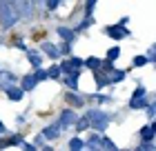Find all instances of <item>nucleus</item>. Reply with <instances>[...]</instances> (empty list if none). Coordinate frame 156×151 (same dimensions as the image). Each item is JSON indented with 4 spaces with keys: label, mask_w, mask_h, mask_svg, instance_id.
Here are the masks:
<instances>
[{
    "label": "nucleus",
    "mask_w": 156,
    "mask_h": 151,
    "mask_svg": "<svg viewBox=\"0 0 156 151\" xmlns=\"http://www.w3.org/2000/svg\"><path fill=\"white\" fill-rule=\"evenodd\" d=\"M20 20V11L16 0H0V27L7 31Z\"/></svg>",
    "instance_id": "f257e3e1"
},
{
    "label": "nucleus",
    "mask_w": 156,
    "mask_h": 151,
    "mask_svg": "<svg viewBox=\"0 0 156 151\" xmlns=\"http://www.w3.org/2000/svg\"><path fill=\"white\" fill-rule=\"evenodd\" d=\"M87 120H89V127L98 133H105V129L109 125V113H105L103 109H89L87 111Z\"/></svg>",
    "instance_id": "f03ea898"
},
{
    "label": "nucleus",
    "mask_w": 156,
    "mask_h": 151,
    "mask_svg": "<svg viewBox=\"0 0 156 151\" xmlns=\"http://www.w3.org/2000/svg\"><path fill=\"white\" fill-rule=\"evenodd\" d=\"M145 96H147L145 87H136L134 93H132V98H129V109H145V107L150 105V100Z\"/></svg>",
    "instance_id": "7ed1b4c3"
},
{
    "label": "nucleus",
    "mask_w": 156,
    "mask_h": 151,
    "mask_svg": "<svg viewBox=\"0 0 156 151\" xmlns=\"http://www.w3.org/2000/svg\"><path fill=\"white\" fill-rule=\"evenodd\" d=\"M105 33L109 36L112 40H123V38H127L129 36V29H125L123 25H109V27H105Z\"/></svg>",
    "instance_id": "20e7f679"
},
{
    "label": "nucleus",
    "mask_w": 156,
    "mask_h": 151,
    "mask_svg": "<svg viewBox=\"0 0 156 151\" xmlns=\"http://www.w3.org/2000/svg\"><path fill=\"white\" fill-rule=\"evenodd\" d=\"M76 111L74 109H62L60 111V118H58V125L62 127V129H67V127H72L74 122H76Z\"/></svg>",
    "instance_id": "39448f33"
},
{
    "label": "nucleus",
    "mask_w": 156,
    "mask_h": 151,
    "mask_svg": "<svg viewBox=\"0 0 156 151\" xmlns=\"http://www.w3.org/2000/svg\"><path fill=\"white\" fill-rule=\"evenodd\" d=\"M40 51L45 53V56H49L51 60H58L60 58V49L54 45V42H49V40H45V42H40Z\"/></svg>",
    "instance_id": "423d86ee"
},
{
    "label": "nucleus",
    "mask_w": 156,
    "mask_h": 151,
    "mask_svg": "<svg viewBox=\"0 0 156 151\" xmlns=\"http://www.w3.org/2000/svg\"><path fill=\"white\" fill-rule=\"evenodd\" d=\"M5 93H7V98H9L11 102H20L23 96H25V89L18 87V84H9V87L5 89Z\"/></svg>",
    "instance_id": "0eeeda50"
},
{
    "label": "nucleus",
    "mask_w": 156,
    "mask_h": 151,
    "mask_svg": "<svg viewBox=\"0 0 156 151\" xmlns=\"http://www.w3.org/2000/svg\"><path fill=\"white\" fill-rule=\"evenodd\" d=\"M62 127L58 125V122H54V125H47L45 129H42V136H45V140H56L60 136Z\"/></svg>",
    "instance_id": "6e6552de"
},
{
    "label": "nucleus",
    "mask_w": 156,
    "mask_h": 151,
    "mask_svg": "<svg viewBox=\"0 0 156 151\" xmlns=\"http://www.w3.org/2000/svg\"><path fill=\"white\" fill-rule=\"evenodd\" d=\"M16 74L13 71H0V89H7L9 84H16Z\"/></svg>",
    "instance_id": "1a4fd4ad"
},
{
    "label": "nucleus",
    "mask_w": 156,
    "mask_h": 151,
    "mask_svg": "<svg viewBox=\"0 0 156 151\" xmlns=\"http://www.w3.org/2000/svg\"><path fill=\"white\" fill-rule=\"evenodd\" d=\"M94 82H96L98 89H105L109 84V76L105 74V71H101V69H94Z\"/></svg>",
    "instance_id": "9d476101"
},
{
    "label": "nucleus",
    "mask_w": 156,
    "mask_h": 151,
    "mask_svg": "<svg viewBox=\"0 0 156 151\" xmlns=\"http://www.w3.org/2000/svg\"><path fill=\"white\" fill-rule=\"evenodd\" d=\"M36 84H38V80H36V76H34V74H27L23 80H20V87H23L25 91H34V89H36Z\"/></svg>",
    "instance_id": "9b49d317"
},
{
    "label": "nucleus",
    "mask_w": 156,
    "mask_h": 151,
    "mask_svg": "<svg viewBox=\"0 0 156 151\" xmlns=\"http://www.w3.org/2000/svg\"><path fill=\"white\" fill-rule=\"evenodd\" d=\"M27 58H29L31 69H38V67H42V56H40L38 51H34V49H27Z\"/></svg>",
    "instance_id": "f8f14e48"
},
{
    "label": "nucleus",
    "mask_w": 156,
    "mask_h": 151,
    "mask_svg": "<svg viewBox=\"0 0 156 151\" xmlns=\"http://www.w3.org/2000/svg\"><path fill=\"white\" fill-rule=\"evenodd\" d=\"M78 78H80V74H67V76H62V82L72 91H78Z\"/></svg>",
    "instance_id": "ddd939ff"
},
{
    "label": "nucleus",
    "mask_w": 156,
    "mask_h": 151,
    "mask_svg": "<svg viewBox=\"0 0 156 151\" xmlns=\"http://www.w3.org/2000/svg\"><path fill=\"white\" fill-rule=\"evenodd\" d=\"M58 36L65 42H74V38H76V31L74 29H69V27H58Z\"/></svg>",
    "instance_id": "4468645a"
},
{
    "label": "nucleus",
    "mask_w": 156,
    "mask_h": 151,
    "mask_svg": "<svg viewBox=\"0 0 156 151\" xmlns=\"http://www.w3.org/2000/svg\"><path fill=\"white\" fill-rule=\"evenodd\" d=\"M65 100H67V102H72L74 107H83V105H85V98H80L76 91H69V93H65Z\"/></svg>",
    "instance_id": "2eb2a0df"
},
{
    "label": "nucleus",
    "mask_w": 156,
    "mask_h": 151,
    "mask_svg": "<svg viewBox=\"0 0 156 151\" xmlns=\"http://www.w3.org/2000/svg\"><path fill=\"white\" fill-rule=\"evenodd\" d=\"M85 149H101V133H91L89 140H85Z\"/></svg>",
    "instance_id": "dca6fc26"
},
{
    "label": "nucleus",
    "mask_w": 156,
    "mask_h": 151,
    "mask_svg": "<svg viewBox=\"0 0 156 151\" xmlns=\"http://www.w3.org/2000/svg\"><path fill=\"white\" fill-rule=\"evenodd\" d=\"M125 76H127V74H125L123 69H112V71H109V82H116V84H118V82L125 80Z\"/></svg>",
    "instance_id": "f3484780"
},
{
    "label": "nucleus",
    "mask_w": 156,
    "mask_h": 151,
    "mask_svg": "<svg viewBox=\"0 0 156 151\" xmlns=\"http://www.w3.org/2000/svg\"><path fill=\"white\" fill-rule=\"evenodd\" d=\"M20 142H23V138L16 133V136H9L5 142H0V147H16V145H20Z\"/></svg>",
    "instance_id": "a211bd4d"
},
{
    "label": "nucleus",
    "mask_w": 156,
    "mask_h": 151,
    "mask_svg": "<svg viewBox=\"0 0 156 151\" xmlns=\"http://www.w3.org/2000/svg\"><path fill=\"white\" fill-rule=\"evenodd\" d=\"M74 125H76V131H78V133H83L85 129H89V120H87V116H85V118H76Z\"/></svg>",
    "instance_id": "6ab92c4d"
},
{
    "label": "nucleus",
    "mask_w": 156,
    "mask_h": 151,
    "mask_svg": "<svg viewBox=\"0 0 156 151\" xmlns=\"http://www.w3.org/2000/svg\"><path fill=\"white\" fill-rule=\"evenodd\" d=\"M47 74H49V80H60L62 71H60L58 64H54V67H49V69H47Z\"/></svg>",
    "instance_id": "aec40b11"
},
{
    "label": "nucleus",
    "mask_w": 156,
    "mask_h": 151,
    "mask_svg": "<svg viewBox=\"0 0 156 151\" xmlns=\"http://www.w3.org/2000/svg\"><path fill=\"white\" fill-rule=\"evenodd\" d=\"M72 151H78V149H85V140L83 138H72L69 140V145H67Z\"/></svg>",
    "instance_id": "412c9836"
},
{
    "label": "nucleus",
    "mask_w": 156,
    "mask_h": 151,
    "mask_svg": "<svg viewBox=\"0 0 156 151\" xmlns=\"http://www.w3.org/2000/svg\"><path fill=\"white\" fill-rule=\"evenodd\" d=\"M85 67H89V69H101V58H96V56H89V58L85 60Z\"/></svg>",
    "instance_id": "4be33fe9"
},
{
    "label": "nucleus",
    "mask_w": 156,
    "mask_h": 151,
    "mask_svg": "<svg viewBox=\"0 0 156 151\" xmlns=\"http://www.w3.org/2000/svg\"><path fill=\"white\" fill-rule=\"evenodd\" d=\"M154 131H152V127L150 125H145L143 129H140V138H143V140H154Z\"/></svg>",
    "instance_id": "5701e85b"
},
{
    "label": "nucleus",
    "mask_w": 156,
    "mask_h": 151,
    "mask_svg": "<svg viewBox=\"0 0 156 151\" xmlns=\"http://www.w3.org/2000/svg\"><path fill=\"white\" fill-rule=\"evenodd\" d=\"M34 76H36V80H38V82H42V80H49V74H47V69H42V67L34 69Z\"/></svg>",
    "instance_id": "b1692460"
},
{
    "label": "nucleus",
    "mask_w": 156,
    "mask_h": 151,
    "mask_svg": "<svg viewBox=\"0 0 156 151\" xmlns=\"http://www.w3.org/2000/svg\"><path fill=\"white\" fill-rule=\"evenodd\" d=\"M96 2L98 0H87V2H85V18H91V13L96 9Z\"/></svg>",
    "instance_id": "393cba45"
},
{
    "label": "nucleus",
    "mask_w": 156,
    "mask_h": 151,
    "mask_svg": "<svg viewBox=\"0 0 156 151\" xmlns=\"http://www.w3.org/2000/svg\"><path fill=\"white\" fill-rule=\"evenodd\" d=\"M116 58H120V47H109L107 49V60L114 62Z\"/></svg>",
    "instance_id": "a878e982"
},
{
    "label": "nucleus",
    "mask_w": 156,
    "mask_h": 151,
    "mask_svg": "<svg viewBox=\"0 0 156 151\" xmlns=\"http://www.w3.org/2000/svg\"><path fill=\"white\" fill-rule=\"evenodd\" d=\"M147 62H150V60H147V56H134V60H132L134 67H145Z\"/></svg>",
    "instance_id": "bb28decb"
},
{
    "label": "nucleus",
    "mask_w": 156,
    "mask_h": 151,
    "mask_svg": "<svg viewBox=\"0 0 156 151\" xmlns=\"http://www.w3.org/2000/svg\"><path fill=\"white\" fill-rule=\"evenodd\" d=\"M103 147H105V149H112V151L116 149V145H114V142H112L109 138H105V136H101V149H103Z\"/></svg>",
    "instance_id": "cd10ccee"
},
{
    "label": "nucleus",
    "mask_w": 156,
    "mask_h": 151,
    "mask_svg": "<svg viewBox=\"0 0 156 151\" xmlns=\"http://www.w3.org/2000/svg\"><path fill=\"white\" fill-rule=\"evenodd\" d=\"M89 98H94L98 105H105V102H109L112 96H103V93H96V96H89Z\"/></svg>",
    "instance_id": "c85d7f7f"
},
{
    "label": "nucleus",
    "mask_w": 156,
    "mask_h": 151,
    "mask_svg": "<svg viewBox=\"0 0 156 151\" xmlns=\"http://www.w3.org/2000/svg\"><path fill=\"white\" fill-rule=\"evenodd\" d=\"M140 149H143V151H156V145L152 140H143V142H140Z\"/></svg>",
    "instance_id": "c756f323"
},
{
    "label": "nucleus",
    "mask_w": 156,
    "mask_h": 151,
    "mask_svg": "<svg viewBox=\"0 0 156 151\" xmlns=\"http://www.w3.org/2000/svg\"><path fill=\"white\" fill-rule=\"evenodd\" d=\"M67 62L72 64V67H76V69H83V67H85V60H83V58H69Z\"/></svg>",
    "instance_id": "7c9ffc66"
},
{
    "label": "nucleus",
    "mask_w": 156,
    "mask_h": 151,
    "mask_svg": "<svg viewBox=\"0 0 156 151\" xmlns=\"http://www.w3.org/2000/svg\"><path fill=\"white\" fill-rule=\"evenodd\" d=\"M58 5H60V0H45V7L49 11H54V9H58Z\"/></svg>",
    "instance_id": "2f4dec72"
},
{
    "label": "nucleus",
    "mask_w": 156,
    "mask_h": 151,
    "mask_svg": "<svg viewBox=\"0 0 156 151\" xmlns=\"http://www.w3.org/2000/svg\"><path fill=\"white\" fill-rule=\"evenodd\" d=\"M62 53H65V56L72 53V42H62V45H60V56Z\"/></svg>",
    "instance_id": "473e14b6"
},
{
    "label": "nucleus",
    "mask_w": 156,
    "mask_h": 151,
    "mask_svg": "<svg viewBox=\"0 0 156 151\" xmlns=\"http://www.w3.org/2000/svg\"><path fill=\"white\" fill-rule=\"evenodd\" d=\"M145 111H147V116H150V118H156V102L154 105H147Z\"/></svg>",
    "instance_id": "72a5a7b5"
},
{
    "label": "nucleus",
    "mask_w": 156,
    "mask_h": 151,
    "mask_svg": "<svg viewBox=\"0 0 156 151\" xmlns=\"http://www.w3.org/2000/svg\"><path fill=\"white\" fill-rule=\"evenodd\" d=\"M42 145H45V136L38 133V136H36V147H42Z\"/></svg>",
    "instance_id": "f704fd0d"
},
{
    "label": "nucleus",
    "mask_w": 156,
    "mask_h": 151,
    "mask_svg": "<svg viewBox=\"0 0 156 151\" xmlns=\"http://www.w3.org/2000/svg\"><path fill=\"white\" fill-rule=\"evenodd\" d=\"M147 60H150V62H156V51H154V49L147 51Z\"/></svg>",
    "instance_id": "c9c22d12"
},
{
    "label": "nucleus",
    "mask_w": 156,
    "mask_h": 151,
    "mask_svg": "<svg viewBox=\"0 0 156 151\" xmlns=\"http://www.w3.org/2000/svg\"><path fill=\"white\" fill-rule=\"evenodd\" d=\"M16 47H18V49H23V51H27V45H25L23 40H18V42H16Z\"/></svg>",
    "instance_id": "e433bc0d"
},
{
    "label": "nucleus",
    "mask_w": 156,
    "mask_h": 151,
    "mask_svg": "<svg viewBox=\"0 0 156 151\" xmlns=\"http://www.w3.org/2000/svg\"><path fill=\"white\" fill-rule=\"evenodd\" d=\"M152 49H154V51H156V42H154V45H152Z\"/></svg>",
    "instance_id": "4c0bfd02"
},
{
    "label": "nucleus",
    "mask_w": 156,
    "mask_h": 151,
    "mask_svg": "<svg viewBox=\"0 0 156 151\" xmlns=\"http://www.w3.org/2000/svg\"><path fill=\"white\" fill-rule=\"evenodd\" d=\"M154 64H156V62H154Z\"/></svg>",
    "instance_id": "58836bf2"
}]
</instances>
